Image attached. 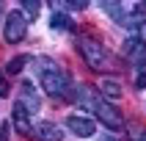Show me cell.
I'll list each match as a JSON object with an SVG mask.
<instances>
[{"label":"cell","mask_w":146,"mask_h":141,"mask_svg":"<svg viewBox=\"0 0 146 141\" xmlns=\"http://www.w3.org/2000/svg\"><path fill=\"white\" fill-rule=\"evenodd\" d=\"M36 64H39V80H41L44 94H50V97H55V100L72 97V89H69L72 80H69V75L52 58H36Z\"/></svg>","instance_id":"cell-1"},{"label":"cell","mask_w":146,"mask_h":141,"mask_svg":"<svg viewBox=\"0 0 146 141\" xmlns=\"http://www.w3.org/2000/svg\"><path fill=\"white\" fill-rule=\"evenodd\" d=\"M77 100H80L86 108H91L94 111V116H97L99 122L105 124V127H110V130H124V119H121V114L116 111L108 100H99V97H94L91 94V89H86L83 86L80 91H77Z\"/></svg>","instance_id":"cell-2"},{"label":"cell","mask_w":146,"mask_h":141,"mask_svg":"<svg viewBox=\"0 0 146 141\" xmlns=\"http://www.w3.org/2000/svg\"><path fill=\"white\" fill-rule=\"evenodd\" d=\"M102 11L113 17L116 25H121V28H138L143 22L146 3H102Z\"/></svg>","instance_id":"cell-3"},{"label":"cell","mask_w":146,"mask_h":141,"mask_svg":"<svg viewBox=\"0 0 146 141\" xmlns=\"http://www.w3.org/2000/svg\"><path fill=\"white\" fill-rule=\"evenodd\" d=\"M77 50H80L83 61L88 64V69H94V72H108V69H110V55H108V50L102 47L97 39L80 36V39H77Z\"/></svg>","instance_id":"cell-4"},{"label":"cell","mask_w":146,"mask_h":141,"mask_svg":"<svg viewBox=\"0 0 146 141\" xmlns=\"http://www.w3.org/2000/svg\"><path fill=\"white\" fill-rule=\"evenodd\" d=\"M25 33H28V17L14 8V11H8L6 14V28H3V39L8 44H19L25 39Z\"/></svg>","instance_id":"cell-5"},{"label":"cell","mask_w":146,"mask_h":141,"mask_svg":"<svg viewBox=\"0 0 146 141\" xmlns=\"http://www.w3.org/2000/svg\"><path fill=\"white\" fill-rule=\"evenodd\" d=\"M19 100H17V105L22 108L25 114H33V111H39V105H41V97H39V91H36V86L33 83H28V80H22V86H19Z\"/></svg>","instance_id":"cell-6"},{"label":"cell","mask_w":146,"mask_h":141,"mask_svg":"<svg viewBox=\"0 0 146 141\" xmlns=\"http://www.w3.org/2000/svg\"><path fill=\"white\" fill-rule=\"evenodd\" d=\"M66 130L74 133L77 138H91V136L97 133V124L91 122L88 116H77V114H74V116L66 119Z\"/></svg>","instance_id":"cell-7"},{"label":"cell","mask_w":146,"mask_h":141,"mask_svg":"<svg viewBox=\"0 0 146 141\" xmlns=\"http://www.w3.org/2000/svg\"><path fill=\"white\" fill-rule=\"evenodd\" d=\"M33 136L39 141H61L64 138V130H61L55 122H39L33 127Z\"/></svg>","instance_id":"cell-8"},{"label":"cell","mask_w":146,"mask_h":141,"mask_svg":"<svg viewBox=\"0 0 146 141\" xmlns=\"http://www.w3.org/2000/svg\"><path fill=\"white\" fill-rule=\"evenodd\" d=\"M50 25H52L55 31H69V33H74V19L69 14H64V11H58V8H55V14L50 17Z\"/></svg>","instance_id":"cell-9"},{"label":"cell","mask_w":146,"mask_h":141,"mask_svg":"<svg viewBox=\"0 0 146 141\" xmlns=\"http://www.w3.org/2000/svg\"><path fill=\"white\" fill-rule=\"evenodd\" d=\"M14 124H17V130H19V133H25V136H33L31 114H25L19 105H14Z\"/></svg>","instance_id":"cell-10"},{"label":"cell","mask_w":146,"mask_h":141,"mask_svg":"<svg viewBox=\"0 0 146 141\" xmlns=\"http://www.w3.org/2000/svg\"><path fill=\"white\" fill-rule=\"evenodd\" d=\"M99 91H102L105 97H110V100H119L121 97V83L113 80V78H105V80L99 83Z\"/></svg>","instance_id":"cell-11"},{"label":"cell","mask_w":146,"mask_h":141,"mask_svg":"<svg viewBox=\"0 0 146 141\" xmlns=\"http://www.w3.org/2000/svg\"><path fill=\"white\" fill-rule=\"evenodd\" d=\"M28 64H31V58H28V55H14V58L6 64V72H8V75H19Z\"/></svg>","instance_id":"cell-12"},{"label":"cell","mask_w":146,"mask_h":141,"mask_svg":"<svg viewBox=\"0 0 146 141\" xmlns=\"http://www.w3.org/2000/svg\"><path fill=\"white\" fill-rule=\"evenodd\" d=\"M124 55H127V58H130V55H132V58H141V55H143V44L138 41V36L124 41Z\"/></svg>","instance_id":"cell-13"},{"label":"cell","mask_w":146,"mask_h":141,"mask_svg":"<svg viewBox=\"0 0 146 141\" xmlns=\"http://www.w3.org/2000/svg\"><path fill=\"white\" fill-rule=\"evenodd\" d=\"M19 11H25L28 17H36V14H39V3H22Z\"/></svg>","instance_id":"cell-14"},{"label":"cell","mask_w":146,"mask_h":141,"mask_svg":"<svg viewBox=\"0 0 146 141\" xmlns=\"http://www.w3.org/2000/svg\"><path fill=\"white\" fill-rule=\"evenodd\" d=\"M138 41H141V44L146 47V19H143V22L138 25Z\"/></svg>","instance_id":"cell-15"},{"label":"cell","mask_w":146,"mask_h":141,"mask_svg":"<svg viewBox=\"0 0 146 141\" xmlns=\"http://www.w3.org/2000/svg\"><path fill=\"white\" fill-rule=\"evenodd\" d=\"M8 127H11L8 122H3V124H0V141H8Z\"/></svg>","instance_id":"cell-16"},{"label":"cell","mask_w":146,"mask_h":141,"mask_svg":"<svg viewBox=\"0 0 146 141\" xmlns=\"http://www.w3.org/2000/svg\"><path fill=\"white\" fill-rule=\"evenodd\" d=\"M130 141H146V133H143V130H135V133H130Z\"/></svg>","instance_id":"cell-17"},{"label":"cell","mask_w":146,"mask_h":141,"mask_svg":"<svg viewBox=\"0 0 146 141\" xmlns=\"http://www.w3.org/2000/svg\"><path fill=\"white\" fill-rule=\"evenodd\" d=\"M0 97H8V83H6L3 75H0Z\"/></svg>","instance_id":"cell-18"},{"label":"cell","mask_w":146,"mask_h":141,"mask_svg":"<svg viewBox=\"0 0 146 141\" xmlns=\"http://www.w3.org/2000/svg\"><path fill=\"white\" fill-rule=\"evenodd\" d=\"M135 89H146V72L138 75V80H135Z\"/></svg>","instance_id":"cell-19"},{"label":"cell","mask_w":146,"mask_h":141,"mask_svg":"<svg viewBox=\"0 0 146 141\" xmlns=\"http://www.w3.org/2000/svg\"><path fill=\"white\" fill-rule=\"evenodd\" d=\"M0 17H3V3H0Z\"/></svg>","instance_id":"cell-20"},{"label":"cell","mask_w":146,"mask_h":141,"mask_svg":"<svg viewBox=\"0 0 146 141\" xmlns=\"http://www.w3.org/2000/svg\"><path fill=\"white\" fill-rule=\"evenodd\" d=\"M102 141H110V138H102Z\"/></svg>","instance_id":"cell-21"}]
</instances>
